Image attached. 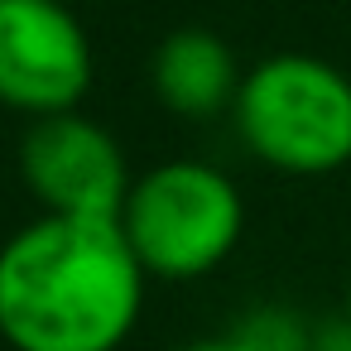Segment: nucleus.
<instances>
[{"label": "nucleus", "instance_id": "obj_1", "mask_svg": "<svg viewBox=\"0 0 351 351\" xmlns=\"http://www.w3.org/2000/svg\"><path fill=\"white\" fill-rule=\"evenodd\" d=\"M145 284L116 217L39 212L0 245V341L10 351H121Z\"/></svg>", "mask_w": 351, "mask_h": 351}, {"label": "nucleus", "instance_id": "obj_2", "mask_svg": "<svg viewBox=\"0 0 351 351\" xmlns=\"http://www.w3.org/2000/svg\"><path fill=\"white\" fill-rule=\"evenodd\" d=\"M231 121L279 173L322 178L351 164V77L317 53H269L245 68Z\"/></svg>", "mask_w": 351, "mask_h": 351}, {"label": "nucleus", "instance_id": "obj_3", "mask_svg": "<svg viewBox=\"0 0 351 351\" xmlns=\"http://www.w3.org/2000/svg\"><path fill=\"white\" fill-rule=\"evenodd\" d=\"M116 221L149 279L183 284L231 260L245 231V202L217 164L164 159L149 173H135Z\"/></svg>", "mask_w": 351, "mask_h": 351}, {"label": "nucleus", "instance_id": "obj_4", "mask_svg": "<svg viewBox=\"0 0 351 351\" xmlns=\"http://www.w3.org/2000/svg\"><path fill=\"white\" fill-rule=\"evenodd\" d=\"M92 68V39L63 0H0V106L29 121L77 111Z\"/></svg>", "mask_w": 351, "mask_h": 351}, {"label": "nucleus", "instance_id": "obj_5", "mask_svg": "<svg viewBox=\"0 0 351 351\" xmlns=\"http://www.w3.org/2000/svg\"><path fill=\"white\" fill-rule=\"evenodd\" d=\"M20 178L53 217H121L135 183L116 135L82 111L29 121L20 135Z\"/></svg>", "mask_w": 351, "mask_h": 351}, {"label": "nucleus", "instance_id": "obj_6", "mask_svg": "<svg viewBox=\"0 0 351 351\" xmlns=\"http://www.w3.org/2000/svg\"><path fill=\"white\" fill-rule=\"evenodd\" d=\"M149 82H154V97L173 116H183V121H212V116H221V111L236 106V92H241L245 73L236 63V49L217 29H207V25H178V29H169L154 44Z\"/></svg>", "mask_w": 351, "mask_h": 351}, {"label": "nucleus", "instance_id": "obj_7", "mask_svg": "<svg viewBox=\"0 0 351 351\" xmlns=\"http://www.w3.org/2000/svg\"><path fill=\"white\" fill-rule=\"evenodd\" d=\"M173 351H260V346H250L241 332H231V337H202V341H183V346H173Z\"/></svg>", "mask_w": 351, "mask_h": 351}, {"label": "nucleus", "instance_id": "obj_8", "mask_svg": "<svg viewBox=\"0 0 351 351\" xmlns=\"http://www.w3.org/2000/svg\"><path fill=\"white\" fill-rule=\"evenodd\" d=\"M341 327L351 332V284H346V313H341Z\"/></svg>", "mask_w": 351, "mask_h": 351}]
</instances>
